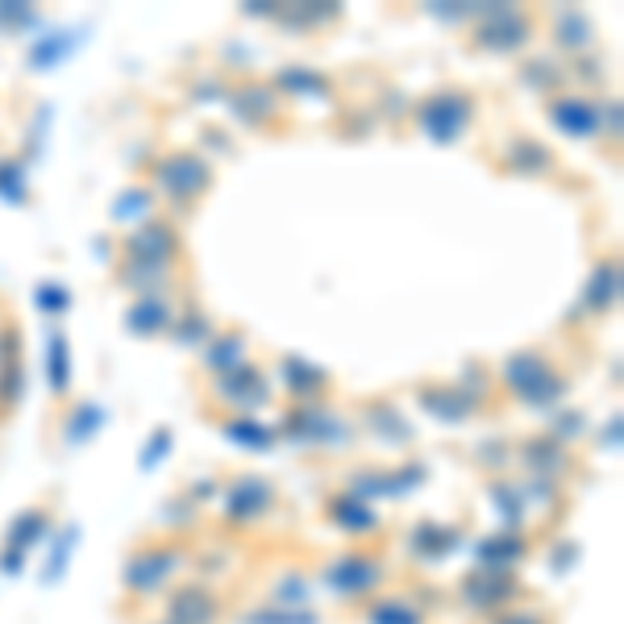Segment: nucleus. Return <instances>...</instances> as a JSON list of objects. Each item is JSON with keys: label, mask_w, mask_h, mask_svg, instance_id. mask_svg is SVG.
Wrapping results in <instances>:
<instances>
[{"label": "nucleus", "mask_w": 624, "mask_h": 624, "mask_svg": "<svg viewBox=\"0 0 624 624\" xmlns=\"http://www.w3.org/2000/svg\"><path fill=\"white\" fill-rule=\"evenodd\" d=\"M175 562H179L175 554H142V562L129 566V587H134V592H150L158 578L172 575Z\"/></svg>", "instance_id": "20e7f679"}, {"label": "nucleus", "mask_w": 624, "mask_h": 624, "mask_svg": "<svg viewBox=\"0 0 624 624\" xmlns=\"http://www.w3.org/2000/svg\"><path fill=\"white\" fill-rule=\"evenodd\" d=\"M172 616L179 624H208L213 616H217V599H213V595H204V592H196V587H187V592L175 595Z\"/></svg>", "instance_id": "7ed1b4c3"}, {"label": "nucleus", "mask_w": 624, "mask_h": 624, "mask_svg": "<svg viewBox=\"0 0 624 624\" xmlns=\"http://www.w3.org/2000/svg\"><path fill=\"white\" fill-rule=\"evenodd\" d=\"M554 121L562 125V129H571V134H592L595 129V113H592V105H583V100H554Z\"/></svg>", "instance_id": "423d86ee"}, {"label": "nucleus", "mask_w": 624, "mask_h": 624, "mask_svg": "<svg viewBox=\"0 0 624 624\" xmlns=\"http://www.w3.org/2000/svg\"><path fill=\"white\" fill-rule=\"evenodd\" d=\"M450 105H454L450 96H446V100H429V105H425V113H421L425 125H429V129L437 134V142H454V134H458V129L467 125V117H470L467 100H462L458 109H450Z\"/></svg>", "instance_id": "f03ea898"}, {"label": "nucleus", "mask_w": 624, "mask_h": 624, "mask_svg": "<svg viewBox=\"0 0 624 624\" xmlns=\"http://www.w3.org/2000/svg\"><path fill=\"white\" fill-rule=\"evenodd\" d=\"M616 287H621V271H616V263H604L599 271H595L592 287H587V309L592 312H604L612 309V300H616Z\"/></svg>", "instance_id": "39448f33"}, {"label": "nucleus", "mask_w": 624, "mask_h": 624, "mask_svg": "<svg viewBox=\"0 0 624 624\" xmlns=\"http://www.w3.org/2000/svg\"><path fill=\"white\" fill-rule=\"evenodd\" d=\"M158 175H163V184H167V192H172L175 201H192V196L208 184V167L192 155H175L172 163H163Z\"/></svg>", "instance_id": "f257e3e1"}, {"label": "nucleus", "mask_w": 624, "mask_h": 624, "mask_svg": "<svg viewBox=\"0 0 624 624\" xmlns=\"http://www.w3.org/2000/svg\"><path fill=\"white\" fill-rule=\"evenodd\" d=\"M374 578H379V562L345 558V562H338V575H333V583H338L342 592H354V587H367V583H374Z\"/></svg>", "instance_id": "0eeeda50"}]
</instances>
